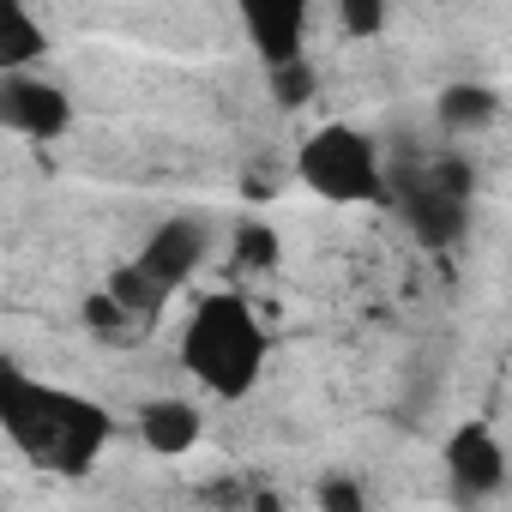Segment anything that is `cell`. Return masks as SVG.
<instances>
[{"label":"cell","instance_id":"1","mask_svg":"<svg viewBox=\"0 0 512 512\" xmlns=\"http://www.w3.org/2000/svg\"><path fill=\"white\" fill-rule=\"evenodd\" d=\"M0 422H7L13 446H19L37 470L67 476V482L91 476L97 458H103L109 440H115V416H109L97 398L67 392V386H49V380L25 374L19 362L0 368Z\"/></svg>","mask_w":512,"mask_h":512},{"label":"cell","instance_id":"2","mask_svg":"<svg viewBox=\"0 0 512 512\" xmlns=\"http://www.w3.org/2000/svg\"><path fill=\"white\" fill-rule=\"evenodd\" d=\"M266 362L272 332L241 290H211L193 302L181 326V368L193 374V386H205L211 398H247L266 380Z\"/></svg>","mask_w":512,"mask_h":512},{"label":"cell","instance_id":"3","mask_svg":"<svg viewBox=\"0 0 512 512\" xmlns=\"http://www.w3.org/2000/svg\"><path fill=\"white\" fill-rule=\"evenodd\" d=\"M386 205L404 217V229L422 247H458L470 235V217H476V169L458 151H434V157L398 163Z\"/></svg>","mask_w":512,"mask_h":512},{"label":"cell","instance_id":"4","mask_svg":"<svg viewBox=\"0 0 512 512\" xmlns=\"http://www.w3.org/2000/svg\"><path fill=\"white\" fill-rule=\"evenodd\" d=\"M296 181L320 193L326 205H386L392 193V163L380 139L356 121H326L302 139L296 151Z\"/></svg>","mask_w":512,"mask_h":512},{"label":"cell","instance_id":"5","mask_svg":"<svg viewBox=\"0 0 512 512\" xmlns=\"http://www.w3.org/2000/svg\"><path fill=\"white\" fill-rule=\"evenodd\" d=\"M0 127L19 133V139H37V145H55L73 133V91L55 79V73H0Z\"/></svg>","mask_w":512,"mask_h":512},{"label":"cell","instance_id":"6","mask_svg":"<svg viewBox=\"0 0 512 512\" xmlns=\"http://www.w3.org/2000/svg\"><path fill=\"white\" fill-rule=\"evenodd\" d=\"M440 464H446V482L464 506H482L506 488L512 476V458H506V440L488 428V422H458L440 446Z\"/></svg>","mask_w":512,"mask_h":512},{"label":"cell","instance_id":"7","mask_svg":"<svg viewBox=\"0 0 512 512\" xmlns=\"http://www.w3.org/2000/svg\"><path fill=\"white\" fill-rule=\"evenodd\" d=\"M205 260H211V223L205 217H163L133 253V266L151 278L157 296H175L181 284H193V272Z\"/></svg>","mask_w":512,"mask_h":512},{"label":"cell","instance_id":"8","mask_svg":"<svg viewBox=\"0 0 512 512\" xmlns=\"http://www.w3.org/2000/svg\"><path fill=\"white\" fill-rule=\"evenodd\" d=\"M241 31H247L253 55H260V73L308 61V7L302 0H247Z\"/></svg>","mask_w":512,"mask_h":512},{"label":"cell","instance_id":"9","mask_svg":"<svg viewBox=\"0 0 512 512\" xmlns=\"http://www.w3.org/2000/svg\"><path fill=\"white\" fill-rule=\"evenodd\" d=\"M133 428H139L145 452H157V458H181V452L199 446V434H205V410H199L193 398H181V392H157V398L139 404Z\"/></svg>","mask_w":512,"mask_h":512},{"label":"cell","instance_id":"10","mask_svg":"<svg viewBox=\"0 0 512 512\" xmlns=\"http://www.w3.org/2000/svg\"><path fill=\"white\" fill-rule=\"evenodd\" d=\"M434 121L446 139H476L500 121V91L488 79H452L440 97H434Z\"/></svg>","mask_w":512,"mask_h":512},{"label":"cell","instance_id":"11","mask_svg":"<svg viewBox=\"0 0 512 512\" xmlns=\"http://www.w3.org/2000/svg\"><path fill=\"white\" fill-rule=\"evenodd\" d=\"M43 55H49V25L31 7L7 0L0 7V73H37Z\"/></svg>","mask_w":512,"mask_h":512},{"label":"cell","instance_id":"12","mask_svg":"<svg viewBox=\"0 0 512 512\" xmlns=\"http://www.w3.org/2000/svg\"><path fill=\"white\" fill-rule=\"evenodd\" d=\"M85 326H91L103 344H133V332H139L145 320H133L109 290H97V296H85Z\"/></svg>","mask_w":512,"mask_h":512},{"label":"cell","instance_id":"13","mask_svg":"<svg viewBox=\"0 0 512 512\" xmlns=\"http://www.w3.org/2000/svg\"><path fill=\"white\" fill-rule=\"evenodd\" d=\"M266 91H272V103H278V109H302V103H314V91H320V67H314V55H308V61H296V67L266 73Z\"/></svg>","mask_w":512,"mask_h":512},{"label":"cell","instance_id":"14","mask_svg":"<svg viewBox=\"0 0 512 512\" xmlns=\"http://www.w3.org/2000/svg\"><path fill=\"white\" fill-rule=\"evenodd\" d=\"M272 266H278V235L266 223H241L235 229V272L247 278V272H272Z\"/></svg>","mask_w":512,"mask_h":512},{"label":"cell","instance_id":"15","mask_svg":"<svg viewBox=\"0 0 512 512\" xmlns=\"http://www.w3.org/2000/svg\"><path fill=\"white\" fill-rule=\"evenodd\" d=\"M314 506H320V512H368V488H362V476H350V470H326V476L314 482Z\"/></svg>","mask_w":512,"mask_h":512},{"label":"cell","instance_id":"16","mask_svg":"<svg viewBox=\"0 0 512 512\" xmlns=\"http://www.w3.org/2000/svg\"><path fill=\"white\" fill-rule=\"evenodd\" d=\"M338 25L350 31V37H374V31H386V7H338Z\"/></svg>","mask_w":512,"mask_h":512}]
</instances>
